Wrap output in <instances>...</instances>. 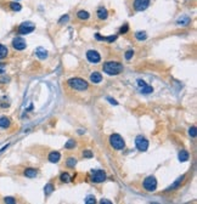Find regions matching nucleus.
<instances>
[{
  "instance_id": "nucleus-1",
  "label": "nucleus",
  "mask_w": 197,
  "mask_h": 204,
  "mask_svg": "<svg viewBox=\"0 0 197 204\" xmlns=\"http://www.w3.org/2000/svg\"><path fill=\"white\" fill-rule=\"evenodd\" d=\"M122 71H123V66L119 62L110 61V62H106L103 64V72L107 73L108 76H117Z\"/></svg>"
},
{
  "instance_id": "nucleus-2",
  "label": "nucleus",
  "mask_w": 197,
  "mask_h": 204,
  "mask_svg": "<svg viewBox=\"0 0 197 204\" xmlns=\"http://www.w3.org/2000/svg\"><path fill=\"white\" fill-rule=\"evenodd\" d=\"M68 85L72 89H74V90H80V91L86 90L88 86H89V84L81 78H72V79H69L68 80Z\"/></svg>"
},
{
  "instance_id": "nucleus-3",
  "label": "nucleus",
  "mask_w": 197,
  "mask_h": 204,
  "mask_svg": "<svg viewBox=\"0 0 197 204\" xmlns=\"http://www.w3.org/2000/svg\"><path fill=\"white\" fill-rule=\"evenodd\" d=\"M110 143L114 150H123L125 147L124 140H123V137L118 134H113L110 136Z\"/></svg>"
},
{
  "instance_id": "nucleus-4",
  "label": "nucleus",
  "mask_w": 197,
  "mask_h": 204,
  "mask_svg": "<svg viewBox=\"0 0 197 204\" xmlns=\"http://www.w3.org/2000/svg\"><path fill=\"white\" fill-rule=\"evenodd\" d=\"M144 188L149 192H153L157 188V180L154 179V176H149L145 179L144 181Z\"/></svg>"
},
{
  "instance_id": "nucleus-5",
  "label": "nucleus",
  "mask_w": 197,
  "mask_h": 204,
  "mask_svg": "<svg viewBox=\"0 0 197 204\" xmlns=\"http://www.w3.org/2000/svg\"><path fill=\"white\" fill-rule=\"evenodd\" d=\"M135 145H136V148L141 152H145L147 148H149V141L141 135H139L136 138H135Z\"/></svg>"
},
{
  "instance_id": "nucleus-6",
  "label": "nucleus",
  "mask_w": 197,
  "mask_h": 204,
  "mask_svg": "<svg viewBox=\"0 0 197 204\" xmlns=\"http://www.w3.org/2000/svg\"><path fill=\"white\" fill-rule=\"evenodd\" d=\"M34 29H35V26L32 22H24L18 27V33L20 34H28V33H32Z\"/></svg>"
},
{
  "instance_id": "nucleus-7",
  "label": "nucleus",
  "mask_w": 197,
  "mask_h": 204,
  "mask_svg": "<svg viewBox=\"0 0 197 204\" xmlns=\"http://www.w3.org/2000/svg\"><path fill=\"white\" fill-rule=\"evenodd\" d=\"M106 180V174L105 171L102 170H94L93 174H91V181L96 182V184H100V182H103Z\"/></svg>"
},
{
  "instance_id": "nucleus-8",
  "label": "nucleus",
  "mask_w": 197,
  "mask_h": 204,
  "mask_svg": "<svg viewBox=\"0 0 197 204\" xmlns=\"http://www.w3.org/2000/svg\"><path fill=\"white\" fill-rule=\"evenodd\" d=\"M12 46L16 49V50H24L26 49V46H27V43H26V40H24L23 38H21V37H17V38H15L13 40H12Z\"/></svg>"
},
{
  "instance_id": "nucleus-9",
  "label": "nucleus",
  "mask_w": 197,
  "mask_h": 204,
  "mask_svg": "<svg viewBox=\"0 0 197 204\" xmlns=\"http://www.w3.org/2000/svg\"><path fill=\"white\" fill-rule=\"evenodd\" d=\"M150 5V0H135L134 1V9L136 11H144Z\"/></svg>"
},
{
  "instance_id": "nucleus-10",
  "label": "nucleus",
  "mask_w": 197,
  "mask_h": 204,
  "mask_svg": "<svg viewBox=\"0 0 197 204\" xmlns=\"http://www.w3.org/2000/svg\"><path fill=\"white\" fill-rule=\"evenodd\" d=\"M86 59L89 60V62H91V63H97V62H100L101 57H100V54H98L97 51L90 50V51L86 52Z\"/></svg>"
},
{
  "instance_id": "nucleus-11",
  "label": "nucleus",
  "mask_w": 197,
  "mask_h": 204,
  "mask_svg": "<svg viewBox=\"0 0 197 204\" xmlns=\"http://www.w3.org/2000/svg\"><path fill=\"white\" fill-rule=\"evenodd\" d=\"M137 85H139V88L141 89V91H142L144 94H150V92H152V91H153L152 86L147 85L144 80H137Z\"/></svg>"
},
{
  "instance_id": "nucleus-12",
  "label": "nucleus",
  "mask_w": 197,
  "mask_h": 204,
  "mask_svg": "<svg viewBox=\"0 0 197 204\" xmlns=\"http://www.w3.org/2000/svg\"><path fill=\"white\" fill-rule=\"evenodd\" d=\"M35 54H37V56L39 57V59H42V60H44L47 57V51L43 47H38L35 50Z\"/></svg>"
},
{
  "instance_id": "nucleus-13",
  "label": "nucleus",
  "mask_w": 197,
  "mask_h": 204,
  "mask_svg": "<svg viewBox=\"0 0 197 204\" xmlns=\"http://www.w3.org/2000/svg\"><path fill=\"white\" fill-rule=\"evenodd\" d=\"M90 80H91L93 83H96L97 84V83H100V81L102 80V76L98 72H94L93 74L90 76Z\"/></svg>"
},
{
  "instance_id": "nucleus-14",
  "label": "nucleus",
  "mask_w": 197,
  "mask_h": 204,
  "mask_svg": "<svg viewBox=\"0 0 197 204\" xmlns=\"http://www.w3.org/2000/svg\"><path fill=\"white\" fill-rule=\"evenodd\" d=\"M107 16H108V12L106 9H103V7H100V9L97 10V17L100 18V20H106L107 18Z\"/></svg>"
},
{
  "instance_id": "nucleus-15",
  "label": "nucleus",
  "mask_w": 197,
  "mask_h": 204,
  "mask_svg": "<svg viewBox=\"0 0 197 204\" xmlns=\"http://www.w3.org/2000/svg\"><path fill=\"white\" fill-rule=\"evenodd\" d=\"M61 156H60V153L59 152H51L50 154H49V160H50L51 163H57L60 160Z\"/></svg>"
},
{
  "instance_id": "nucleus-16",
  "label": "nucleus",
  "mask_w": 197,
  "mask_h": 204,
  "mask_svg": "<svg viewBox=\"0 0 197 204\" xmlns=\"http://www.w3.org/2000/svg\"><path fill=\"white\" fill-rule=\"evenodd\" d=\"M10 119L9 118H6V117H1L0 118V128H3V129H6V128H9L10 126Z\"/></svg>"
},
{
  "instance_id": "nucleus-17",
  "label": "nucleus",
  "mask_w": 197,
  "mask_h": 204,
  "mask_svg": "<svg viewBox=\"0 0 197 204\" xmlns=\"http://www.w3.org/2000/svg\"><path fill=\"white\" fill-rule=\"evenodd\" d=\"M38 174V171L35 169H33V168H28L24 170V175H26L27 177H35Z\"/></svg>"
},
{
  "instance_id": "nucleus-18",
  "label": "nucleus",
  "mask_w": 197,
  "mask_h": 204,
  "mask_svg": "<svg viewBox=\"0 0 197 204\" xmlns=\"http://www.w3.org/2000/svg\"><path fill=\"white\" fill-rule=\"evenodd\" d=\"M7 54H9V51H7V47L0 44V60L5 59V57L7 56Z\"/></svg>"
},
{
  "instance_id": "nucleus-19",
  "label": "nucleus",
  "mask_w": 197,
  "mask_h": 204,
  "mask_svg": "<svg viewBox=\"0 0 197 204\" xmlns=\"http://www.w3.org/2000/svg\"><path fill=\"white\" fill-rule=\"evenodd\" d=\"M77 16H78V18H79V20H88V18L90 17L89 12H88V11H84V10L79 11V12L77 13Z\"/></svg>"
},
{
  "instance_id": "nucleus-20",
  "label": "nucleus",
  "mask_w": 197,
  "mask_h": 204,
  "mask_svg": "<svg viewBox=\"0 0 197 204\" xmlns=\"http://www.w3.org/2000/svg\"><path fill=\"white\" fill-rule=\"evenodd\" d=\"M179 160L180 162H186L188 160V153L186 151H181L179 153Z\"/></svg>"
},
{
  "instance_id": "nucleus-21",
  "label": "nucleus",
  "mask_w": 197,
  "mask_h": 204,
  "mask_svg": "<svg viewBox=\"0 0 197 204\" xmlns=\"http://www.w3.org/2000/svg\"><path fill=\"white\" fill-rule=\"evenodd\" d=\"M10 9H11V10H13V11H21L22 6H21L18 3L12 1V3H10Z\"/></svg>"
},
{
  "instance_id": "nucleus-22",
  "label": "nucleus",
  "mask_w": 197,
  "mask_h": 204,
  "mask_svg": "<svg viewBox=\"0 0 197 204\" xmlns=\"http://www.w3.org/2000/svg\"><path fill=\"white\" fill-rule=\"evenodd\" d=\"M66 164H67V167H69V168H74L76 164H77V159L76 158H68L67 162H66Z\"/></svg>"
},
{
  "instance_id": "nucleus-23",
  "label": "nucleus",
  "mask_w": 197,
  "mask_h": 204,
  "mask_svg": "<svg viewBox=\"0 0 197 204\" xmlns=\"http://www.w3.org/2000/svg\"><path fill=\"white\" fill-rule=\"evenodd\" d=\"M61 181L62 182H69L71 181V176H69V174L68 173H63V174H61Z\"/></svg>"
},
{
  "instance_id": "nucleus-24",
  "label": "nucleus",
  "mask_w": 197,
  "mask_h": 204,
  "mask_svg": "<svg viewBox=\"0 0 197 204\" xmlns=\"http://www.w3.org/2000/svg\"><path fill=\"white\" fill-rule=\"evenodd\" d=\"M135 37H136L137 40H145V39L147 38V35H146L145 32H137V33L135 34Z\"/></svg>"
},
{
  "instance_id": "nucleus-25",
  "label": "nucleus",
  "mask_w": 197,
  "mask_h": 204,
  "mask_svg": "<svg viewBox=\"0 0 197 204\" xmlns=\"http://www.w3.org/2000/svg\"><path fill=\"white\" fill-rule=\"evenodd\" d=\"M184 179H185V176H181V177H179V179H178V180L175 181V184H174L173 186H170V187H169V188H168V190L170 191V190H173V188H175V187H178V186L180 185V182H181V181L184 180Z\"/></svg>"
},
{
  "instance_id": "nucleus-26",
  "label": "nucleus",
  "mask_w": 197,
  "mask_h": 204,
  "mask_svg": "<svg viewBox=\"0 0 197 204\" xmlns=\"http://www.w3.org/2000/svg\"><path fill=\"white\" fill-rule=\"evenodd\" d=\"M178 23L179 24H183V26H187V24L190 23V18H188V17H183V18H180L178 21Z\"/></svg>"
},
{
  "instance_id": "nucleus-27",
  "label": "nucleus",
  "mask_w": 197,
  "mask_h": 204,
  "mask_svg": "<svg viewBox=\"0 0 197 204\" xmlns=\"http://www.w3.org/2000/svg\"><path fill=\"white\" fill-rule=\"evenodd\" d=\"M52 191H54V186L51 184H47L45 186V194H50Z\"/></svg>"
},
{
  "instance_id": "nucleus-28",
  "label": "nucleus",
  "mask_w": 197,
  "mask_h": 204,
  "mask_svg": "<svg viewBox=\"0 0 197 204\" xmlns=\"http://www.w3.org/2000/svg\"><path fill=\"white\" fill-rule=\"evenodd\" d=\"M74 146H76V142H74V141H73V140H69V141H68L67 143H66V145H64V147H66V148H68V150H69V148H73V147H74Z\"/></svg>"
},
{
  "instance_id": "nucleus-29",
  "label": "nucleus",
  "mask_w": 197,
  "mask_h": 204,
  "mask_svg": "<svg viewBox=\"0 0 197 204\" xmlns=\"http://www.w3.org/2000/svg\"><path fill=\"white\" fill-rule=\"evenodd\" d=\"M83 157L84 158H91L93 157V152L91 151H84L83 152Z\"/></svg>"
},
{
  "instance_id": "nucleus-30",
  "label": "nucleus",
  "mask_w": 197,
  "mask_h": 204,
  "mask_svg": "<svg viewBox=\"0 0 197 204\" xmlns=\"http://www.w3.org/2000/svg\"><path fill=\"white\" fill-rule=\"evenodd\" d=\"M95 202H96V200H95V197H91V196L85 199V203H86V204H93V203H95Z\"/></svg>"
},
{
  "instance_id": "nucleus-31",
  "label": "nucleus",
  "mask_w": 197,
  "mask_h": 204,
  "mask_svg": "<svg viewBox=\"0 0 197 204\" xmlns=\"http://www.w3.org/2000/svg\"><path fill=\"white\" fill-rule=\"evenodd\" d=\"M188 134H190V136H192V137H196V128L195 126L190 128V130H188Z\"/></svg>"
},
{
  "instance_id": "nucleus-32",
  "label": "nucleus",
  "mask_w": 197,
  "mask_h": 204,
  "mask_svg": "<svg viewBox=\"0 0 197 204\" xmlns=\"http://www.w3.org/2000/svg\"><path fill=\"white\" fill-rule=\"evenodd\" d=\"M133 55H134V51H133V50L127 51V54H125V59H127V60H130L131 57H133Z\"/></svg>"
},
{
  "instance_id": "nucleus-33",
  "label": "nucleus",
  "mask_w": 197,
  "mask_h": 204,
  "mask_svg": "<svg viewBox=\"0 0 197 204\" xmlns=\"http://www.w3.org/2000/svg\"><path fill=\"white\" fill-rule=\"evenodd\" d=\"M68 20H69V17H68V16H67V15H66V16H63V17H61V20L59 21V23H60V24H62L63 22L66 23V22H67Z\"/></svg>"
},
{
  "instance_id": "nucleus-34",
  "label": "nucleus",
  "mask_w": 197,
  "mask_h": 204,
  "mask_svg": "<svg viewBox=\"0 0 197 204\" xmlns=\"http://www.w3.org/2000/svg\"><path fill=\"white\" fill-rule=\"evenodd\" d=\"M5 203H9V204H12V203H15V199H13L12 197H6V198H5Z\"/></svg>"
},
{
  "instance_id": "nucleus-35",
  "label": "nucleus",
  "mask_w": 197,
  "mask_h": 204,
  "mask_svg": "<svg viewBox=\"0 0 197 204\" xmlns=\"http://www.w3.org/2000/svg\"><path fill=\"white\" fill-rule=\"evenodd\" d=\"M5 72V64L3 62H0V74H3Z\"/></svg>"
},
{
  "instance_id": "nucleus-36",
  "label": "nucleus",
  "mask_w": 197,
  "mask_h": 204,
  "mask_svg": "<svg viewBox=\"0 0 197 204\" xmlns=\"http://www.w3.org/2000/svg\"><path fill=\"white\" fill-rule=\"evenodd\" d=\"M127 32H128V26L125 24L124 27H122V28H120V33H127Z\"/></svg>"
},
{
  "instance_id": "nucleus-37",
  "label": "nucleus",
  "mask_w": 197,
  "mask_h": 204,
  "mask_svg": "<svg viewBox=\"0 0 197 204\" xmlns=\"http://www.w3.org/2000/svg\"><path fill=\"white\" fill-rule=\"evenodd\" d=\"M108 101H110L111 103H113V104H118V102H117L116 100H112V99H108Z\"/></svg>"
},
{
  "instance_id": "nucleus-38",
  "label": "nucleus",
  "mask_w": 197,
  "mask_h": 204,
  "mask_svg": "<svg viewBox=\"0 0 197 204\" xmlns=\"http://www.w3.org/2000/svg\"><path fill=\"white\" fill-rule=\"evenodd\" d=\"M101 203H102V204H103V203H105V204H111V202H110V200H106V199H102V200H101Z\"/></svg>"
}]
</instances>
